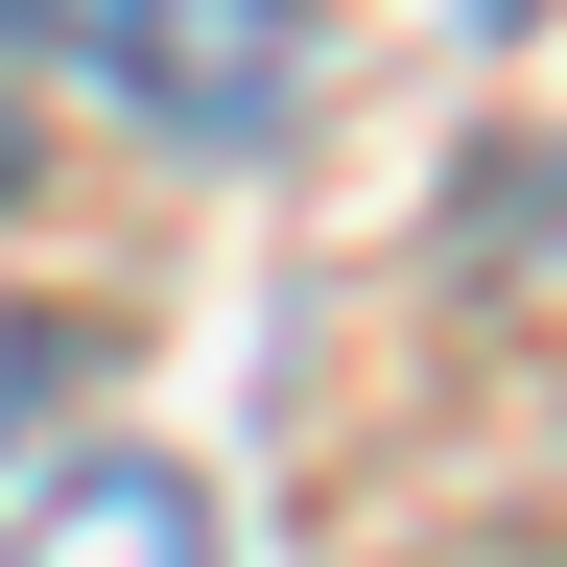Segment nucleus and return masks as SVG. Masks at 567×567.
<instances>
[{
    "instance_id": "1",
    "label": "nucleus",
    "mask_w": 567,
    "mask_h": 567,
    "mask_svg": "<svg viewBox=\"0 0 567 567\" xmlns=\"http://www.w3.org/2000/svg\"><path fill=\"white\" fill-rule=\"evenodd\" d=\"M0 71H95L142 142H284L308 0H0Z\"/></svg>"
},
{
    "instance_id": "3",
    "label": "nucleus",
    "mask_w": 567,
    "mask_h": 567,
    "mask_svg": "<svg viewBox=\"0 0 567 567\" xmlns=\"http://www.w3.org/2000/svg\"><path fill=\"white\" fill-rule=\"evenodd\" d=\"M48 379H71V331H48V308H0V425H48Z\"/></svg>"
},
{
    "instance_id": "2",
    "label": "nucleus",
    "mask_w": 567,
    "mask_h": 567,
    "mask_svg": "<svg viewBox=\"0 0 567 567\" xmlns=\"http://www.w3.org/2000/svg\"><path fill=\"white\" fill-rule=\"evenodd\" d=\"M0 567H213V496L166 473V450H71L48 496H24V544Z\"/></svg>"
}]
</instances>
